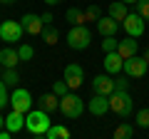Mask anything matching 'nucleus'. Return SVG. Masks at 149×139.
I'll use <instances>...</instances> for the list:
<instances>
[{"label":"nucleus","mask_w":149,"mask_h":139,"mask_svg":"<svg viewBox=\"0 0 149 139\" xmlns=\"http://www.w3.org/2000/svg\"><path fill=\"white\" fill-rule=\"evenodd\" d=\"M92 42V32L87 30V25H72L67 32V45L72 50H87Z\"/></svg>","instance_id":"nucleus-4"},{"label":"nucleus","mask_w":149,"mask_h":139,"mask_svg":"<svg viewBox=\"0 0 149 139\" xmlns=\"http://www.w3.org/2000/svg\"><path fill=\"white\" fill-rule=\"evenodd\" d=\"M60 112H62L67 119H80L82 112H85V102H82L77 95L67 92L65 97H60Z\"/></svg>","instance_id":"nucleus-3"},{"label":"nucleus","mask_w":149,"mask_h":139,"mask_svg":"<svg viewBox=\"0 0 149 139\" xmlns=\"http://www.w3.org/2000/svg\"><path fill=\"white\" fill-rule=\"evenodd\" d=\"M119 45V40H114V35H107V38H102V52H114Z\"/></svg>","instance_id":"nucleus-25"},{"label":"nucleus","mask_w":149,"mask_h":139,"mask_svg":"<svg viewBox=\"0 0 149 139\" xmlns=\"http://www.w3.org/2000/svg\"><path fill=\"white\" fill-rule=\"evenodd\" d=\"M22 35H25L22 22H15V20H3L0 22V38H3V42H20Z\"/></svg>","instance_id":"nucleus-5"},{"label":"nucleus","mask_w":149,"mask_h":139,"mask_svg":"<svg viewBox=\"0 0 149 139\" xmlns=\"http://www.w3.org/2000/svg\"><path fill=\"white\" fill-rule=\"evenodd\" d=\"M47 5H60V3H65V0H45Z\"/></svg>","instance_id":"nucleus-34"},{"label":"nucleus","mask_w":149,"mask_h":139,"mask_svg":"<svg viewBox=\"0 0 149 139\" xmlns=\"http://www.w3.org/2000/svg\"><path fill=\"white\" fill-rule=\"evenodd\" d=\"M40 17H42V22H45V25H52V20H55V17H52V13H42Z\"/></svg>","instance_id":"nucleus-33"},{"label":"nucleus","mask_w":149,"mask_h":139,"mask_svg":"<svg viewBox=\"0 0 149 139\" xmlns=\"http://www.w3.org/2000/svg\"><path fill=\"white\" fill-rule=\"evenodd\" d=\"M65 20H67L70 25H85V13H82L80 8H70V10L65 13Z\"/></svg>","instance_id":"nucleus-21"},{"label":"nucleus","mask_w":149,"mask_h":139,"mask_svg":"<svg viewBox=\"0 0 149 139\" xmlns=\"http://www.w3.org/2000/svg\"><path fill=\"white\" fill-rule=\"evenodd\" d=\"M50 112H45V109H30V112L25 114V129L32 134V137H45V132L50 129Z\"/></svg>","instance_id":"nucleus-1"},{"label":"nucleus","mask_w":149,"mask_h":139,"mask_svg":"<svg viewBox=\"0 0 149 139\" xmlns=\"http://www.w3.org/2000/svg\"><path fill=\"white\" fill-rule=\"evenodd\" d=\"M124 32H127V35H132V38H139V35H142L144 32V25H147V22H144V17L139 15V13H129L127 17H124Z\"/></svg>","instance_id":"nucleus-9"},{"label":"nucleus","mask_w":149,"mask_h":139,"mask_svg":"<svg viewBox=\"0 0 149 139\" xmlns=\"http://www.w3.org/2000/svg\"><path fill=\"white\" fill-rule=\"evenodd\" d=\"M67 90H70V87H67V82H52V92H55V95H57V97H65V95H67Z\"/></svg>","instance_id":"nucleus-30"},{"label":"nucleus","mask_w":149,"mask_h":139,"mask_svg":"<svg viewBox=\"0 0 149 139\" xmlns=\"http://www.w3.org/2000/svg\"><path fill=\"white\" fill-rule=\"evenodd\" d=\"M65 82H67L70 90H80L85 85V72H82V67L77 62H70L65 67Z\"/></svg>","instance_id":"nucleus-8"},{"label":"nucleus","mask_w":149,"mask_h":139,"mask_svg":"<svg viewBox=\"0 0 149 139\" xmlns=\"http://www.w3.org/2000/svg\"><path fill=\"white\" fill-rule=\"evenodd\" d=\"M137 50H139V42H137V38H132V35H127L124 40H119V45H117V52L122 55L124 60L134 57V55H137Z\"/></svg>","instance_id":"nucleus-14"},{"label":"nucleus","mask_w":149,"mask_h":139,"mask_svg":"<svg viewBox=\"0 0 149 139\" xmlns=\"http://www.w3.org/2000/svg\"><path fill=\"white\" fill-rule=\"evenodd\" d=\"M3 127H5V119H3V114H0V129H3Z\"/></svg>","instance_id":"nucleus-36"},{"label":"nucleus","mask_w":149,"mask_h":139,"mask_svg":"<svg viewBox=\"0 0 149 139\" xmlns=\"http://www.w3.org/2000/svg\"><path fill=\"white\" fill-rule=\"evenodd\" d=\"M124 75L127 77H134V80H139V77H144L149 72V62L144 57H139V55H134V57L124 60Z\"/></svg>","instance_id":"nucleus-6"},{"label":"nucleus","mask_w":149,"mask_h":139,"mask_svg":"<svg viewBox=\"0 0 149 139\" xmlns=\"http://www.w3.org/2000/svg\"><path fill=\"white\" fill-rule=\"evenodd\" d=\"M82 13H85V25H87V22H97V20L102 17L100 5H90V8H85Z\"/></svg>","instance_id":"nucleus-22"},{"label":"nucleus","mask_w":149,"mask_h":139,"mask_svg":"<svg viewBox=\"0 0 149 139\" xmlns=\"http://www.w3.org/2000/svg\"><path fill=\"white\" fill-rule=\"evenodd\" d=\"M132 134H134V129L129 127V124H119V127L114 129V137H117V139H129Z\"/></svg>","instance_id":"nucleus-27"},{"label":"nucleus","mask_w":149,"mask_h":139,"mask_svg":"<svg viewBox=\"0 0 149 139\" xmlns=\"http://www.w3.org/2000/svg\"><path fill=\"white\" fill-rule=\"evenodd\" d=\"M127 90H129L127 77H117V80H114V92H127Z\"/></svg>","instance_id":"nucleus-32"},{"label":"nucleus","mask_w":149,"mask_h":139,"mask_svg":"<svg viewBox=\"0 0 149 139\" xmlns=\"http://www.w3.org/2000/svg\"><path fill=\"white\" fill-rule=\"evenodd\" d=\"M122 3H127V5H129V3H139V0H122Z\"/></svg>","instance_id":"nucleus-38"},{"label":"nucleus","mask_w":149,"mask_h":139,"mask_svg":"<svg viewBox=\"0 0 149 139\" xmlns=\"http://www.w3.org/2000/svg\"><path fill=\"white\" fill-rule=\"evenodd\" d=\"M109 13L112 17H114V20L117 22H124V17L129 15V10H127V3H122V0H119V3H109Z\"/></svg>","instance_id":"nucleus-19"},{"label":"nucleus","mask_w":149,"mask_h":139,"mask_svg":"<svg viewBox=\"0 0 149 139\" xmlns=\"http://www.w3.org/2000/svg\"><path fill=\"white\" fill-rule=\"evenodd\" d=\"M17 55H20V62H30L32 55H35V50H32L30 45H20V47H17Z\"/></svg>","instance_id":"nucleus-26"},{"label":"nucleus","mask_w":149,"mask_h":139,"mask_svg":"<svg viewBox=\"0 0 149 139\" xmlns=\"http://www.w3.org/2000/svg\"><path fill=\"white\" fill-rule=\"evenodd\" d=\"M5 127L10 129L13 134H15V132H20V129L25 127V114H22V112H15V109H13V112L5 117Z\"/></svg>","instance_id":"nucleus-17"},{"label":"nucleus","mask_w":149,"mask_h":139,"mask_svg":"<svg viewBox=\"0 0 149 139\" xmlns=\"http://www.w3.org/2000/svg\"><path fill=\"white\" fill-rule=\"evenodd\" d=\"M20 22H22V27H25V32H27V35H42V30H45L42 17H40V15H35V13H25Z\"/></svg>","instance_id":"nucleus-10"},{"label":"nucleus","mask_w":149,"mask_h":139,"mask_svg":"<svg viewBox=\"0 0 149 139\" xmlns=\"http://www.w3.org/2000/svg\"><path fill=\"white\" fill-rule=\"evenodd\" d=\"M3 80H5V85H8V87H15L17 82H20V77H17L15 67H5V75H3Z\"/></svg>","instance_id":"nucleus-24"},{"label":"nucleus","mask_w":149,"mask_h":139,"mask_svg":"<svg viewBox=\"0 0 149 139\" xmlns=\"http://www.w3.org/2000/svg\"><path fill=\"white\" fill-rule=\"evenodd\" d=\"M109 112H114L119 119H127L134 112V102L129 92H112L109 95Z\"/></svg>","instance_id":"nucleus-2"},{"label":"nucleus","mask_w":149,"mask_h":139,"mask_svg":"<svg viewBox=\"0 0 149 139\" xmlns=\"http://www.w3.org/2000/svg\"><path fill=\"white\" fill-rule=\"evenodd\" d=\"M119 25H122V22H117L112 15L100 17V20H97V32H100L102 38H107V35H114V32L119 30Z\"/></svg>","instance_id":"nucleus-15"},{"label":"nucleus","mask_w":149,"mask_h":139,"mask_svg":"<svg viewBox=\"0 0 149 139\" xmlns=\"http://www.w3.org/2000/svg\"><path fill=\"white\" fill-rule=\"evenodd\" d=\"M17 62H20L17 50H13V47H3L0 50V65H3V67H17Z\"/></svg>","instance_id":"nucleus-18"},{"label":"nucleus","mask_w":149,"mask_h":139,"mask_svg":"<svg viewBox=\"0 0 149 139\" xmlns=\"http://www.w3.org/2000/svg\"><path fill=\"white\" fill-rule=\"evenodd\" d=\"M124 67V57L114 50V52H104V70L109 72V75H117V72H122Z\"/></svg>","instance_id":"nucleus-13"},{"label":"nucleus","mask_w":149,"mask_h":139,"mask_svg":"<svg viewBox=\"0 0 149 139\" xmlns=\"http://www.w3.org/2000/svg\"><path fill=\"white\" fill-rule=\"evenodd\" d=\"M137 124L142 129H149V107H144V109L137 112Z\"/></svg>","instance_id":"nucleus-28"},{"label":"nucleus","mask_w":149,"mask_h":139,"mask_svg":"<svg viewBox=\"0 0 149 139\" xmlns=\"http://www.w3.org/2000/svg\"><path fill=\"white\" fill-rule=\"evenodd\" d=\"M70 129L62 127V124H50V129L45 132V139H67Z\"/></svg>","instance_id":"nucleus-20"},{"label":"nucleus","mask_w":149,"mask_h":139,"mask_svg":"<svg viewBox=\"0 0 149 139\" xmlns=\"http://www.w3.org/2000/svg\"><path fill=\"white\" fill-rule=\"evenodd\" d=\"M10 107L15 109V112L27 114V112H30V107H32V95L27 90H22V87H17V90L10 95Z\"/></svg>","instance_id":"nucleus-7"},{"label":"nucleus","mask_w":149,"mask_h":139,"mask_svg":"<svg viewBox=\"0 0 149 139\" xmlns=\"http://www.w3.org/2000/svg\"><path fill=\"white\" fill-rule=\"evenodd\" d=\"M5 104H10V95H8V85H5V80H0V109L5 107Z\"/></svg>","instance_id":"nucleus-29"},{"label":"nucleus","mask_w":149,"mask_h":139,"mask_svg":"<svg viewBox=\"0 0 149 139\" xmlns=\"http://www.w3.org/2000/svg\"><path fill=\"white\" fill-rule=\"evenodd\" d=\"M42 35H45V45H57V40H60L57 27H52V25H45Z\"/></svg>","instance_id":"nucleus-23"},{"label":"nucleus","mask_w":149,"mask_h":139,"mask_svg":"<svg viewBox=\"0 0 149 139\" xmlns=\"http://www.w3.org/2000/svg\"><path fill=\"white\" fill-rule=\"evenodd\" d=\"M87 109H90L95 117H104V114L109 112V97L107 95H95L87 102Z\"/></svg>","instance_id":"nucleus-11"},{"label":"nucleus","mask_w":149,"mask_h":139,"mask_svg":"<svg viewBox=\"0 0 149 139\" xmlns=\"http://www.w3.org/2000/svg\"><path fill=\"white\" fill-rule=\"evenodd\" d=\"M137 13L144 17V20H149V0H139L137 3Z\"/></svg>","instance_id":"nucleus-31"},{"label":"nucleus","mask_w":149,"mask_h":139,"mask_svg":"<svg viewBox=\"0 0 149 139\" xmlns=\"http://www.w3.org/2000/svg\"><path fill=\"white\" fill-rule=\"evenodd\" d=\"M0 3H5V5H10V3H15V0H0Z\"/></svg>","instance_id":"nucleus-37"},{"label":"nucleus","mask_w":149,"mask_h":139,"mask_svg":"<svg viewBox=\"0 0 149 139\" xmlns=\"http://www.w3.org/2000/svg\"><path fill=\"white\" fill-rule=\"evenodd\" d=\"M37 104H40V109H45V112H55V109H60V97L55 95V92H45V95L37 99Z\"/></svg>","instance_id":"nucleus-16"},{"label":"nucleus","mask_w":149,"mask_h":139,"mask_svg":"<svg viewBox=\"0 0 149 139\" xmlns=\"http://www.w3.org/2000/svg\"><path fill=\"white\" fill-rule=\"evenodd\" d=\"M144 60H147V62H149V47L144 50Z\"/></svg>","instance_id":"nucleus-35"},{"label":"nucleus","mask_w":149,"mask_h":139,"mask_svg":"<svg viewBox=\"0 0 149 139\" xmlns=\"http://www.w3.org/2000/svg\"><path fill=\"white\" fill-rule=\"evenodd\" d=\"M92 90H95V95H107L109 97L112 92H114V80H112L109 75H97L95 80H92Z\"/></svg>","instance_id":"nucleus-12"}]
</instances>
